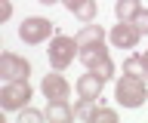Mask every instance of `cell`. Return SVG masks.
Here are the masks:
<instances>
[{"instance_id":"cell-7","label":"cell","mask_w":148,"mask_h":123,"mask_svg":"<svg viewBox=\"0 0 148 123\" xmlns=\"http://www.w3.org/2000/svg\"><path fill=\"white\" fill-rule=\"evenodd\" d=\"M108 40H111L117 49H136V43L142 40V34H139V28L133 25V22H117V25L111 28Z\"/></svg>"},{"instance_id":"cell-15","label":"cell","mask_w":148,"mask_h":123,"mask_svg":"<svg viewBox=\"0 0 148 123\" xmlns=\"http://www.w3.org/2000/svg\"><path fill=\"white\" fill-rule=\"evenodd\" d=\"M123 74L145 77V74H148V68H145V62H142V56H130L127 62H123Z\"/></svg>"},{"instance_id":"cell-3","label":"cell","mask_w":148,"mask_h":123,"mask_svg":"<svg viewBox=\"0 0 148 123\" xmlns=\"http://www.w3.org/2000/svg\"><path fill=\"white\" fill-rule=\"evenodd\" d=\"M80 52L77 46V37H68V34H56L49 40V49H46V56H49V65L56 71H65V68L74 62V56Z\"/></svg>"},{"instance_id":"cell-5","label":"cell","mask_w":148,"mask_h":123,"mask_svg":"<svg viewBox=\"0 0 148 123\" xmlns=\"http://www.w3.org/2000/svg\"><path fill=\"white\" fill-rule=\"evenodd\" d=\"M31 74V62L16 52H3L0 56V77H3V83L6 80H28Z\"/></svg>"},{"instance_id":"cell-9","label":"cell","mask_w":148,"mask_h":123,"mask_svg":"<svg viewBox=\"0 0 148 123\" xmlns=\"http://www.w3.org/2000/svg\"><path fill=\"white\" fill-rule=\"evenodd\" d=\"M77 58H80L83 65L90 68V71H99L105 62H111L108 49H105V43H92V46H80V52H77Z\"/></svg>"},{"instance_id":"cell-10","label":"cell","mask_w":148,"mask_h":123,"mask_svg":"<svg viewBox=\"0 0 148 123\" xmlns=\"http://www.w3.org/2000/svg\"><path fill=\"white\" fill-rule=\"evenodd\" d=\"M65 10L71 12L74 19H80L83 25H90V22H96V12H99V6H96V0H62Z\"/></svg>"},{"instance_id":"cell-2","label":"cell","mask_w":148,"mask_h":123,"mask_svg":"<svg viewBox=\"0 0 148 123\" xmlns=\"http://www.w3.org/2000/svg\"><path fill=\"white\" fill-rule=\"evenodd\" d=\"M31 99H34V89L28 80H6L0 89V108L3 111H22L31 105Z\"/></svg>"},{"instance_id":"cell-16","label":"cell","mask_w":148,"mask_h":123,"mask_svg":"<svg viewBox=\"0 0 148 123\" xmlns=\"http://www.w3.org/2000/svg\"><path fill=\"white\" fill-rule=\"evenodd\" d=\"M18 120H22V123H43L46 114L34 111V108H22V117H18Z\"/></svg>"},{"instance_id":"cell-13","label":"cell","mask_w":148,"mask_h":123,"mask_svg":"<svg viewBox=\"0 0 148 123\" xmlns=\"http://www.w3.org/2000/svg\"><path fill=\"white\" fill-rule=\"evenodd\" d=\"M142 10V0H114V16L117 22H133V16Z\"/></svg>"},{"instance_id":"cell-18","label":"cell","mask_w":148,"mask_h":123,"mask_svg":"<svg viewBox=\"0 0 148 123\" xmlns=\"http://www.w3.org/2000/svg\"><path fill=\"white\" fill-rule=\"evenodd\" d=\"M105 120V123H117V111H111V108H99L96 111V123Z\"/></svg>"},{"instance_id":"cell-4","label":"cell","mask_w":148,"mask_h":123,"mask_svg":"<svg viewBox=\"0 0 148 123\" xmlns=\"http://www.w3.org/2000/svg\"><path fill=\"white\" fill-rule=\"evenodd\" d=\"M49 34H53V22L43 19V16H28L18 25V40L28 43V46H37V43L49 40Z\"/></svg>"},{"instance_id":"cell-12","label":"cell","mask_w":148,"mask_h":123,"mask_svg":"<svg viewBox=\"0 0 148 123\" xmlns=\"http://www.w3.org/2000/svg\"><path fill=\"white\" fill-rule=\"evenodd\" d=\"M46 120L49 123H71L74 108H68V102H49L46 105Z\"/></svg>"},{"instance_id":"cell-14","label":"cell","mask_w":148,"mask_h":123,"mask_svg":"<svg viewBox=\"0 0 148 123\" xmlns=\"http://www.w3.org/2000/svg\"><path fill=\"white\" fill-rule=\"evenodd\" d=\"M96 111H99L96 99H80L74 105V120H96Z\"/></svg>"},{"instance_id":"cell-17","label":"cell","mask_w":148,"mask_h":123,"mask_svg":"<svg viewBox=\"0 0 148 123\" xmlns=\"http://www.w3.org/2000/svg\"><path fill=\"white\" fill-rule=\"evenodd\" d=\"M133 25L139 28V34H142V37L148 34V10H145V6H142V10H139L136 16H133Z\"/></svg>"},{"instance_id":"cell-6","label":"cell","mask_w":148,"mask_h":123,"mask_svg":"<svg viewBox=\"0 0 148 123\" xmlns=\"http://www.w3.org/2000/svg\"><path fill=\"white\" fill-rule=\"evenodd\" d=\"M40 92L46 95V102H68V95H71V83L56 71V74H46L43 80H40Z\"/></svg>"},{"instance_id":"cell-11","label":"cell","mask_w":148,"mask_h":123,"mask_svg":"<svg viewBox=\"0 0 148 123\" xmlns=\"http://www.w3.org/2000/svg\"><path fill=\"white\" fill-rule=\"evenodd\" d=\"M74 37H77V46H92V43H105V28H102V25H83L80 31H77V34H74Z\"/></svg>"},{"instance_id":"cell-19","label":"cell","mask_w":148,"mask_h":123,"mask_svg":"<svg viewBox=\"0 0 148 123\" xmlns=\"http://www.w3.org/2000/svg\"><path fill=\"white\" fill-rule=\"evenodd\" d=\"M9 16H12V3L9 0H0V22H6Z\"/></svg>"},{"instance_id":"cell-1","label":"cell","mask_w":148,"mask_h":123,"mask_svg":"<svg viewBox=\"0 0 148 123\" xmlns=\"http://www.w3.org/2000/svg\"><path fill=\"white\" fill-rule=\"evenodd\" d=\"M114 99H117V105H123V108H142L148 99L145 92V83H142V77H133V74H123L114 83Z\"/></svg>"},{"instance_id":"cell-21","label":"cell","mask_w":148,"mask_h":123,"mask_svg":"<svg viewBox=\"0 0 148 123\" xmlns=\"http://www.w3.org/2000/svg\"><path fill=\"white\" fill-rule=\"evenodd\" d=\"M142 62H145V68H148V52H142Z\"/></svg>"},{"instance_id":"cell-20","label":"cell","mask_w":148,"mask_h":123,"mask_svg":"<svg viewBox=\"0 0 148 123\" xmlns=\"http://www.w3.org/2000/svg\"><path fill=\"white\" fill-rule=\"evenodd\" d=\"M37 3H43V6H53V3H62V0H37Z\"/></svg>"},{"instance_id":"cell-8","label":"cell","mask_w":148,"mask_h":123,"mask_svg":"<svg viewBox=\"0 0 148 123\" xmlns=\"http://www.w3.org/2000/svg\"><path fill=\"white\" fill-rule=\"evenodd\" d=\"M102 89H105V77H99L96 71L77 77V95H80V99H96V102H99Z\"/></svg>"},{"instance_id":"cell-22","label":"cell","mask_w":148,"mask_h":123,"mask_svg":"<svg viewBox=\"0 0 148 123\" xmlns=\"http://www.w3.org/2000/svg\"><path fill=\"white\" fill-rule=\"evenodd\" d=\"M142 83H145V92H148V74H145V77H142Z\"/></svg>"}]
</instances>
